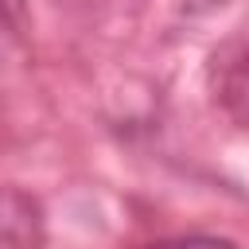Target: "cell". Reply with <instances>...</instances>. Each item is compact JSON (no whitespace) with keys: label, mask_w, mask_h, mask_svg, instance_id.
<instances>
[{"label":"cell","mask_w":249,"mask_h":249,"mask_svg":"<svg viewBox=\"0 0 249 249\" xmlns=\"http://www.w3.org/2000/svg\"><path fill=\"white\" fill-rule=\"evenodd\" d=\"M47 218L35 195L0 187V249H43Z\"/></svg>","instance_id":"6da1fadb"},{"label":"cell","mask_w":249,"mask_h":249,"mask_svg":"<svg viewBox=\"0 0 249 249\" xmlns=\"http://www.w3.org/2000/svg\"><path fill=\"white\" fill-rule=\"evenodd\" d=\"M226 0H179V8H187V12H214V8H222Z\"/></svg>","instance_id":"3957f363"},{"label":"cell","mask_w":249,"mask_h":249,"mask_svg":"<svg viewBox=\"0 0 249 249\" xmlns=\"http://www.w3.org/2000/svg\"><path fill=\"white\" fill-rule=\"evenodd\" d=\"M19 4H23V0H0V16H4V19H12V16L19 12Z\"/></svg>","instance_id":"277c9868"},{"label":"cell","mask_w":249,"mask_h":249,"mask_svg":"<svg viewBox=\"0 0 249 249\" xmlns=\"http://www.w3.org/2000/svg\"><path fill=\"white\" fill-rule=\"evenodd\" d=\"M148 249H237V245L222 241V237H171V241H156Z\"/></svg>","instance_id":"7a4b0ae2"},{"label":"cell","mask_w":249,"mask_h":249,"mask_svg":"<svg viewBox=\"0 0 249 249\" xmlns=\"http://www.w3.org/2000/svg\"><path fill=\"white\" fill-rule=\"evenodd\" d=\"M4 23H8V19H4V16H0V39H4Z\"/></svg>","instance_id":"5b68a950"}]
</instances>
